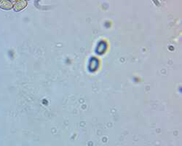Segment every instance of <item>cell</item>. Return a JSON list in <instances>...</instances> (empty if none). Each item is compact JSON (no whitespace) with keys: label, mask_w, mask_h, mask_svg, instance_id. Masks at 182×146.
Listing matches in <instances>:
<instances>
[{"label":"cell","mask_w":182,"mask_h":146,"mask_svg":"<svg viewBox=\"0 0 182 146\" xmlns=\"http://www.w3.org/2000/svg\"><path fill=\"white\" fill-rule=\"evenodd\" d=\"M27 5V2L25 1V0H19V1H17L15 3V5H13V8L15 10V11H21L22 10L24 9Z\"/></svg>","instance_id":"6da1fadb"},{"label":"cell","mask_w":182,"mask_h":146,"mask_svg":"<svg viewBox=\"0 0 182 146\" xmlns=\"http://www.w3.org/2000/svg\"><path fill=\"white\" fill-rule=\"evenodd\" d=\"M13 7V3L10 1L2 0L0 1V8L3 10H10Z\"/></svg>","instance_id":"7a4b0ae2"}]
</instances>
